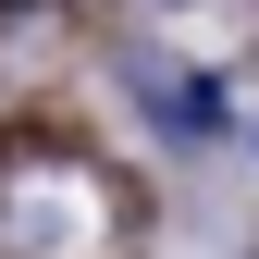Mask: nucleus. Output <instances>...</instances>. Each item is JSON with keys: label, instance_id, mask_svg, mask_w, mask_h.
Listing matches in <instances>:
<instances>
[{"label": "nucleus", "instance_id": "f257e3e1", "mask_svg": "<svg viewBox=\"0 0 259 259\" xmlns=\"http://www.w3.org/2000/svg\"><path fill=\"white\" fill-rule=\"evenodd\" d=\"M99 74H111L123 123H136V136L173 160V173H198V160H247L235 74H222V62H198L173 25H136V37H111V50H99Z\"/></svg>", "mask_w": 259, "mask_h": 259}, {"label": "nucleus", "instance_id": "f03ea898", "mask_svg": "<svg viewBox=\"0 0 259 259\" xmlns=\"http://www.w3.org/2000/svg\"><path fill=\"white\" fill-rule=\"evenodd\" d=\"M136 210L87 148H37L0 173V259H123Z\"/></svg>", "mask_w": 259, "mask_h": 259}, {"label": "nucleus", "instance_id": "7ed1b4c3", "mask_svg": "<svg viewBox=\"0 0 259 259\" xmlns=\"http://www.w3.org/2000/svg\"><path fill=\"white\" fill-rule=\"evenodd\" d=\"M198 259H259V222H235V235H198Z\"/></svg>", "mask_w": 259, "mask_h": 259}, {"label": "nucleus", "instance_id": "20e7f679", "mask_svg": "<svg viewBox=\"0 0 259 259\" xmlns=\"http://www.w3.org/2000/svg\"><path fill=\"white\" fill-rule=\"evenodd\" d=\"M148 13H185V0H148Z\"/></svg>", "mask_w": 259, "mask_h": 259}]
</instances>
